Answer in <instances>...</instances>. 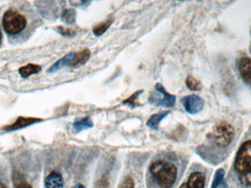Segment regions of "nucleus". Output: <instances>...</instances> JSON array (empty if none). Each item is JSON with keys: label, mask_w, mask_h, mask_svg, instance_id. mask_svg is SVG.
<instances>
[{"label": "nucleus", "mask_w": 251, "mask_h": 188, "mask_svg": "<svg viewBox=\"0 0 251 188\" xmlns=\"http://www.w3.org/2000/svg\"><path fill=\"white\" fill-rule=\"evenodd\" d=\"M234 168L240 174L251 172V140L245 142L239 149Z\"/></svg>", "instance_id": "nucleus-4"}, {"label": "nucleus", "mask_w": 251, "mask_h": 188, "mask_svg": "<svg viewBox=\"0 0 251 188\" xmlns=\"http://www.w3.org/2000/svg\"><path fill=\"white\" fill-rule=\"evenodd\" d=\"M234 130L226 121H221L214 127L212 137L215 143L221 147H226L232 142Z\"/></svg>", "instance_id": "nucleus-3"}, {"label": "nucleus", "mask_w": 251, "mask_h": 188, "mask_svg": "<svg viewBox=\"0 0 251 188\" xmlns=\"http://www.w3.org/2000/svg\"><path fill=\"white\" fill-rule=\"evenodd\" d=\"M206 177L202 172H194L189 177L187 183L188 188H204Z\"/></svg>", "instance_id": "nucleus-10"}, {"label": "nucleus", "mask_w": 251, "mask_h": 188, "mask_svg": "<svg viewBox=\"0 0 251 188\" xmlns=\"http://www.w3.org/2000/svg\"><path fill=\"white\" fill-rule=\"evenodd\" d=\"M73 127L76 133H79L82 130L92 128L94 127V123L90 117H85L76 120L73 124Z\"/></svg>", "instance_id": "nucleus-14"}, {"label": "nucleus", "mask_w": 251, "mask_h": 188, "mask_svg": "<svg viewBox=\"0 0 251 188\" xmlns=\"http://www.w3.org/2000/svg\"><path fill=\"white\" fill-rule=\"evenodd\" d=\"M1 38H2V36H1V29H0V44H1Z\"/></svg>", "instance_id": "nucleus-29"}, {"label": "nucleus", "mask_w": 251, "mask_h": 188, "mask_svg": "<svg viewBox=\"0 0 251 188\" xmlns=\"http://www.w3.org/2000/svg\"><path fill=\"white\" fill-rule=\"evenodd\" d=\"M142 92H143V91H137V92L134 93V94H133L132 96H130L128 99L124 101V105H128V106L130 107L131 108H134L137 107V98H138V96H140V94H141Z\"/></svg>", "instance_id": "nucleus-19"}, {"label": "nucleus", "mask_w": 251, "mask_h": 188, "mask_svg": "<svg viewBox=\"0 0 251 188\" xmlns=\"http://www.w3.org/2000/svg\"><path fill=\"white\" fill-rule=\"evenodd\" d=\"M151 105L165 108L174 107L176 104V96L165 91L161 84H156L154 92L151 93L149 97Z\"/></svg>", "instance_id": "nucleus-5"}, {"label": "nucleus", "mask_w": 251, "mask_h": 188, "mask_svg": "<svg viewBox=\"0 0 251 188\" xmlns=\"http://www.w3.org/2000/svg\"><path fill=\"white\" fill-rule=\"evenodd\" d=\"M95 188H109V183L106 179H101L96 183Z\"/></svg>", "instance_id": "nucleus-24"}, {"label": "nucleus", "mask_w": 251, "mask_h": 188, "mask_svg": "<svg viewBox=\"0 0 251 188\" xmlns=\"http://www.w3.org/2000/svg\"><path fill=\"white\" fill-rule=\"evenodd\" d=\"M41 119L37 118H25V117H19L13 124L4 127V130L7 131H13V130H19V129L25 128L27 126L32 124L39 122Z\"/></svg>", "instance_id": "nucleus-8"}, {"label": "nucleus", "mask_w": 251, "mask_h": 188, "mask_svg": "<svg viewBox=\"0 0 251 188\" xmlns=\"http://www.w3.org/2000/svg\"><path fill=\"white\" fill-rule=\"evenodd\" d=\"M187 86L192 91H200L202 88V85L196 78L192 76H189L186 81Z\"/></svg>", "instance_id": "nucleus-18"}, {"label": "nucleus", "mask_w": 251, "mask_h": 188, "mask_svg": "<svg viewBox=\"0 0 251 188\" xmlns=\"http://www.w3.org/2000/svg\"><path fill=\"white\" fill-rule=\"evenodd\" d=\"M112 23H113V20L112 19H108V20L105 21V22L99 24L97 26L94 27V29H93L94 35L96 36H100V35H103L110 28Z\"/></svg>", "instance_id": "nucleus-16"}, {"label": "nucleus", "mask_w": 251, "mask_h": 188, "mask_svg": "<svg viewBox=\"0 0 251 188\" xmlns=\"http://www.w3.org/2000/svg\"><path fill=\"white\" fill-rule=\"evenodd\" d=\"M75 56H76V54H75V53H69V54L65 55L64 57H62V58L60 59V60H59L58 61L56 62L54 65H52V66L49 69L48 72H57V71L63 69L65 66H68V65H70L71 63H72V61H73L74 59H75Z\"/></svg>", "instance_id": "nucleus-12"}, {"label": "nucleus", "mask_w": 251, "mask_h": 188, "mask_svg": "<svg viewBox=\"0 0 251 188\" xmlns=\"http://www.w3.org/2000/svg\"><path fill=\"white\" fill-rule=\"evenodd\" d=\"M239 72L242 79L249 85H251V58L249 57H243L239 60Z\"/></svg>", "instance_id": "nucleus-7"}, {"label": "nucleus", "mask_w": 251, "mask_h": 188, "mask_svg": "<svg viewBox=\"0 0 251 188\" xmlns=\"http://www.w3.org/2000/svg\"><path fill=\"white\" fill-rule=\"evenodd\" d=\"M72 188H85V186H83V185L82 184H77L76 185V186H75V187Z\"/></svg>", "instance_id": "nucleus-26"}, {"label": "nucleus", "mask_w": 251, "mask_h": 188, "mask_svg": "<svg viewBox=\"0 0 251 188\" xmlns=\"http://www.w3.org/2000/svg\"><path fill=\"white\" fill-rule=\"evenodd\" d=\"M3 27L10 35L20 33L26 25V19L23 15L10 9L5 12L2 19Z\"/></svg>", "instance_id": "nucleus-2"}, {"label": "nucleus", "mask_w": 251, "mask_h": 188, "mask_svg": "<svg viewBox=\"0 0 251 188\" xmlns=\"http://www.w3.org/2000/svg\"><path fill=\"white\" fill-rule=\"evenodd\" d=\"M119 188H134V182L130 177H126L121 183Z\"/></svg>", "instance_id": "nucleus-22"}, {"label": "nucleus", "mask_w": 251, "mask_h": 188, "mask_svg": "<svg viewBox=\"0 0 251 188\" xmlns=\"http://www.w3.org/2000/svg\"><path fill=\"white\" fill-rule=\"evenodd\" d=\"M224 169H219L215 173V177H214L213 183H212V188H218L221 184L222 180H224Z\"/></svg>", "instance_id": "nucleus-20"}, {"label": "nucleus", "mask_w": 251, "mask_h": 188, "mask_svg": "<svg viewBox=\"0 0 251 188\" xmlns=\"http://www.w3.org/2000/svg\"><path fill=\"white\" fill-rule=\"evenodd\" d=\"M90 57H91V51L88 49H85L76 54L75 59L69 66L71 67L75 68V69L81 67L88 62Z\"/></svg>", "instance_id": "nucleus-11"}, {"label": "nucleus", "mask_w": 251, "mask_h": 188, "mask_svg": "<svg viewBox=\"0 0 251 188\" xmlns=\"http://www.w3.org/2000/svg\"><path fill=\"white\" fill-rule=\"evenodd\" d=\"M240 181L242 184L248 187L251 186V172L246 173V174H240Z\"/></svg>", "instance_id": "nucleus-21"}, {"label": "nucleus", "mask_w": 251, "mask_h": 188, "mask_svg": "<svg viewBox=\"0 0 251 188\" xmlns=\"http://www.w3.org/2000/svg\"><path fill=\"white\" fill-rule=\"evenodd\" d=\"M76 13L74 9H66L62 13V20L68 25H73L76 21Z\"/></svg>", "instance_id": "nucleus-17"}, {"label": "nucleus", "mask_w": 251, "mask_h": 188, "mask_svg": "<svg viewBox=\"0 0 251 188\" xmlns=\"http://www.w3.org/2000/svg\"><path fill=\"white\" fill-rule=\"evenodd\" d=\"M181 102H182L185 110L192 115L199 113L203 109V106H204V101L197 95H190V96H185L183 98Z\"/></svg>", "instance_id": "nucleus-6"}, {"label": "nucleus", "mask_w": 251, "mask_h": 188, "mask_svg": "<svg viewBox=\"0 0 251 188\" xmlns=\"http://www.w3.org/2000/svg\"><path fill=\"white\" fill-rule=\"evenodd\" d=\"M58 31L63 36H72L75 34V32L72 29H66V28H63V27H59Z\"/></svg>", "instance_id": "nucleus-23"}, {"label": "nucleus", "mask_w": 251, "mask_h": 188, "mask_svg": "<svg viewBox=\"0 0 251 188\" xmlns=\"http://www.w3.org/2000/svg\"><path fill=\"white\" fill-rule=\"evenodd\" d=\"M45 188H64V180L60 173L52 171L45 180Z\"/></svg>", "instance_id": "nucleus-9"}, {"label": "nucleus", "mask_w": 251, "mask_h": 188, "mask_svg": "<svg viewBox=\"0 0 251 188\" xmlns=\"http://www.w3.org/2000/svg\"><path fill=\"white\" fill-rule=\"evenodd\" d=\"M149 171L161 188H171L176 181L178 170L171 162L156 161L151 165Z\"/></svg>", "instance_id": "nucleus-1"}, {"label": "nucleus", "mask_w": 251, "mask_h": 188, "mask_svg": "<svg viewBox=\"0 0 251 188\" xmlns=\"http://www.w3.org/2000/svg\"><path fill=\"white\" fill-rule=\"evenodd\" d=\"M41 67L38 65L27 64L26 66L21 67L19 72L22 78H26L31 75L38 74V72H41Z\"/></svg>", "instance_id": "nucleus-15"}, {"label": "nucleus", "mask_w": 251, "mask_h": 188, "mask_svg": "<svg viewBox=\"0 0 251 188\" xmlns=\"http://www.w3.org/2000/svg\"><path fill=\"white\" fill-rule=\"evenodd\" d=\"M16 188H32V186H29V184L26 183V182L24 181L22 179H21L20 181H18L17 186H16Z\"/></svg>", "instance_id": "nucleus-25"}, {"label": "nucleus", "mask_w": 251, "mask_h": 188, "mask_svg": "<svg viewBox=\"0 0 251 188\" xmlns=\"http://www.w3.org/2000/svg\"><path fill=\"white\" fill-rule=\"evenodd\" d=\"M179 188H187V183H184V184L181 185V187Z\"/></svg>", "instance_id": "nucleus-28"}, {"label": "nucleus", "mask_w": 251, "mask_h": 188, "mask_svg": "<svg viewBox=\"0 0 251 188\" xmlns=\"http://www.w3.org/2000/svg\"><path fill=\"white\" fill-rule=\"evenodd\" d=\"M0 188H7V186H6L5 184H4V183H0Z\"/></svg>", "instance_id": "nucleus-27"}, {"label": "nucleus", "mask_w": 251, "mask_h": 188, "mask_svg": "<svg viewBox=\"0 0 251 188\" xmlns=\"http://www.w3.org/2000/svg\"><path fill=\"white\" fill-rule=\"evenodd\" d=\"M169 114V112H159V113L153 114L149 118V119L147 121V126L149 128L152 129V130H157L159 128V123L162 120L164 119V118L167 116Z\"/></svg>", "instance_id": "nucleus-13"}]
</instances>
